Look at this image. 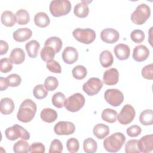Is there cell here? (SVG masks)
Returning a JSON list of instances; mask_svg holds the SVG:
<instances>
[{
	"mask_svg": "<svg viewBox=\"0 0 153 153\" xmlns=\"http://www.w3.org/2000/svg\"><path fill=\"white\" fill-rule=\"evenodd\" d=\"M36 112V103L31 99H27L21 103L17 114V118L22 123H28L34 118Z\"/></svg>",
	"mask_w": 153,
	"mask_h": 153,
	"instance_id": "6da1fadb",
	"label": "cell"
},
{
	"mask_svg": "<svg viewBox=\"0 0 153 153\" xmlns=\"http://www.w3.org/2000/svg\"><path fill=\"white\" fill-rule=\"evenodd\" d=\"M126 141L125 136L120 132H116L105 139L103 146L110 152H117L121 149Z\"/></svg>",
	"mask_w": 153,
	"mask_h": 153,
	"instance_id": "7a4b0ae2",
	"label": "cell"
},
{
	"mask_svg": "<svg viewBox=\"0 0 153 153\" xmlns=\"http://www.w3.org/2000/svg\"><path fill=\"white\" fill-rule=\"evenodd\" d=\"M49 9L51 14L56 17L68 14L71 10V4L68 0H54L51 1Z\"/></svg>",
	"mask_w": 153,
	"mask_h": 153,
	"instance_id": "3957f363",
	"label": "cell"
},
{
	"mask_svg": "<svg viewBox=\"0 0 153 153\" xmlns=\"http://www.w3.org/2000/svg\"><path fill=\"white\" fill-rule=\"evenodd\" d=\"M150 7L146 4L139 5L131 14V20L136 25H143L150 17Z\"/></svg>",
	"mask_w": 153,
	"mask_h": 153,
	"instance_id": "277c9868",
	"label": "cell"
},
{
	"mask_svg": "<svg viewBox=\"0 0 153 153\" xmlns=\"http://www.w3.org/2000/svg\"><path fill=\"white\" fill-rule=\"evenodd\" d=\"M84 104L85 97L84 96L79 93H76L66 99L64 106L68 111L75 112L81 109Z\"/></svg>",
	"mask_w": 153,
	"mask_h": 153,
	"instance_id": "5b68a950",
	"label": "cell"
},
{
	"mask_svg": "<svg viewBox=\"0 0 153 153\" xmlns=\"http://www.w3.org/2000/svg\"><path fill=\"white\" fill-rule=\"evenodd\" d=\"M5 134L6 137L10 140H15L19 137L27 140L30 138L29 133L19 124H14L12 127H8L5 131Z\"/></svg>",
	"mask_w": 153,
	"mask_h": 153,
	"instance_id": "8992f818",
	"label": "cell"
},
{
	"mask_svg": "<svg viewBox=\"0 0 153 153\" xmlns=\"http://www.w3.org/2000/svg\"><path fill=\"white\" fill-rule=\"evenodd\" d=\"M72 35L76 40L85 44H91L96 38L95 31L90 28H76L72 32Z\"/></svg>",
	"mask_w": 153,
	"mask_h": 153,
	"instance_id": "52a82bcc",
	"label": "cell"
},
{
	"mask_svg": "<svg viewBox=\"0 0 153 153\" xmlns=\"http://www.w3.org/2000/svg\"><path fill=\"white\" fill-rule=\"evenodd\" d=\"M105 100L112 106H120L124 100L123 93L118 89H108L104 93Z\"/></svg>",
	"mask_w": 153,
	"mask_h": 153,
	"instance_id": "ba28073f",
	"label": "cell"
},
{
	"mask_svg": "<svg viewBox=\"0 0 153 153\" xmlns=\"http://www.w3.org/2000/svg\"><path fill=\"white\" fill-rule=\"evenodd\" d=\"M136 112L134 108L129 104H126L123 106L120 114L117 115L118 122L123 125L130 123L134 118Z\"/></svg>",
	"mask_w": 153,
	"mask_h": 153,
	"instance_id": "9c48e42d",
	"label": "cell"
},
{
	"mask_svg": "<svg viewBox=\"0 0 153 153\" xmlns=\"http://www.w3.org/2000/svg\"><path fill=\"white\" fill-rule=\"evenodd\" d=\"M103 87L102 81L98 78H91L82 86L83 91L88 96L97 94Z\"/></svg>",
	"mask_w": 153,
	"mask_h": 153,
	"instance_id": "30bf717a",
	"label": "cell"
},
{
	"mask_svg": "<svg viewBox=\"0 0 153 153\" xmlns=\"http://www.w3.org/2000/svg\"><path fill=\"white\" fill-rule=\"evenodd\" d=\"M75 130V126L70 121H59L54 127V131L57 135H70Z\"/></svg>",
	"mask_w": 153,
	"mask_h": 153,
	"instance_id": "8fae6325",
	"label": "cell"
},
{
	"mask_svg": "<svg viewBox=\"0 0 153 153\" xmlns=\"http://www.w3.org/2000/svg\"><path fill=\"white\" fill-rule=\"evenodd\" d=\"M120 38L119 32L113 28H106L102 30L100 38L108 44H114L118 41Z\"/></svg>",
	"mask_w": 153,
	"mask_h": 153,
	"instance_id": "7c38bea8",
	"label": "cell"
},
{
	"mask_svg": "<svg viewBox=\"0 0 153 153\" xmlns=\"http://www.w3.org/2000/svg\"><path fill=\"white\" fill-rule=\"evenodd\" d=\"M62 57L65 63L73 64L78 59V53L76 49L73 47H66L62 52Z\"/></svg>",
	"mask_w": 153,
	"mask_h": 153,
	"instance_id": "4fadbf2b",
	"label": "cell"
},
{
	"mask_svg": "<svg viewBox=\"0 0 153 153\" xmlns=\"http://www.w3.org/2000/svg\"><path fill=\"white\" fill-rule=\"evenodd\" d=\"M138 148L140 152L148 153L153 149V135H145L138 140Z\"/></svg>",
	"mask_w": 153,
	"mask_h": 153,
	"instance_id": "5bb4252c",
	"label": "cell"
},
{
	"mask_svg": "<svg viewBox=\"0 0 153 153\" xmlns=\"http://www.w3.org/2000/svg\"><path fill=\"white\" fill-rule=\"evenodd\" d=\"M119 79V72L115 68H110L106 70L103 76L104 84L108 85H114L118 83Z\"/></svg>",
	"mask_w": 153,
	"mask_h": 153,
	"instance_id": "9a60e30c",
	"label": "cell"
},
{
	"mask_svg": "<svg viewBox=\"0 0 153 153\" xmlns=\"http://www.w3.org/2000/svg\"><path fill=\"white\" fill-rule=\"evenodd\" d=\"M149 55V49L144 45H139L134 47L133 53V59L138 62L145 60Z\"/></svg>",
	"mask_w": 153,
	"mask_h": 153,
	"instance_id": "2e32d148",
	"label": "cell"
},
{
	"mask_svg": "<svg viewBox=\"0 0 153 153\" xmlns=\"http://www.w3.org/2000/svg\"><path fill=\"white\" fill-rule=\"evenodd\" d=\"M114 52L118 59L124 60L129 57L130 54V49L127 44H118L114 47Z\"/></svg>",
	"mask_w": 153,
	"mask_h": 153,
	"instance_id": "e0dca14e",
	"label": "cell"
},
{
	"mask_svg": "<svg viewBox=\"0 0 153 153\" xmlns=\"http://www.w3.org/2000/svg\"><path fill=\"white\" fill-rule=\"evenodd\" d=\"M32 35V30L27 28H19L14 32L13 36L15 41L20 42H25L29 39Z\"/></svg>",
	"mask_w": 153,
	"mask_h": 153,
	"instance_id": "ac0fdd59",
	"label": "cell"
},
{
	"mask_svg": "<svg viewBox=\"0 0 153 153\" xmlns=\"http://www.w3.org/2000/svg\"><path fill=\"white\" fill-rule=\"evenodd\" d=\"M90 1H82L75 5L74 9V14L79 18L86 17L89 13V8L88 6V3Z\"/></svg>",
	"mask_w": 153,
	"mask_h": 153,
	"instance_id": "d6986e66",
	"label": "cell"
},
{
	"mask_svg": "<svg viewBox=\"0 0 153 153\" xmlns=\"http://www.w3.org/2000/svg\"><path fill=\"white\" fill-rule=\"evenodd\" d=\"M14 109V103L11 99L5 97L1 99L0 102V111L2 114H10L13 112Z\"/></svg>",
	"mask_w": 153,
	"mask_h": 153,
	"instance_id": "ffe728a7",
	"label": "cell"
},
{
	"mask_svg": "<svg viewBox=\"0 0 153 153\" xmlns=\"http://www.w3.org/2000/svg\"><path fill=\"white\" fill-rule=\"evenodd\" d=\"M40 117L44 121L51 123L55 121L57 118V113L55 110L47 108L41 111Z\"/></svg>",
	"mask_w": 153,
	"mask_h": 153,
	"instance_id": "44dd1931",
	"label": "cell"
},
{
	"mask_svg": "<svg viewBox=\"0 0 153 153\" xmlns=\"http://www.w3.org/2000/svg\"><path fill=\"white\" fill-rule=\"evenodd\" d=\"M10 59L14 64H21L25 59V53L22 48H15L11 51L10 55Z\"/></svg>",
	"mask_w": 153,
	"mask_h": 153,
	"instance_id": "7402d4cb",
	"label": "cell"
},
{
	"mask_svg": "<svg viewBox=\"0 0 153 153\" xmlns=\"http://www.w3.org/2000/svg\"><path fill=\"white\" fill-rule=\"evenodd\" d=\"M1 23L7 27H11L14 26L16 22V16L14 13L9 10L4 11L1 16Z\"/></svg>",
	"mask_w": 153,
	"mask_h": 153,
	"instance_id": "603a6c76",
	"label": "cell"
},
{
	"mask_svg": "<svg viewBox=\"0 0 153 153\" xmlns=\"http://www.w3.org/2000/svg\"><path fill=\"white\" fill-rule=\"evenodd\" d=\"M40 44L36 40H31L27 42L25 45V48L27 54L30 58H35L38 56Z\"/></svg>",
	"mask_w": 153,
	"mask_h": 153,
	"instance_id": "cb8c5ba5",
	"label": "cell"
},
{
	"mask_svg": "<svg viewBox=\"0 0 153 153\" xmlns=\"http://www.w3.org/2000/svg\"><path fill=\"white\" fill-rule=\"evenodd\" d=\"M94 135L99 139H102L108 135L109 133V128L104 124H96L93 130Z\"/></svg>",
	"mask_w": 153,
	"mask_h": 153,
	"instance_id": "d4e9b609",
	"label": "cell"
},
{
	"mask_svg": "<svg viewBox=\"0 0 153 153\" xmlns=\"http://www.w3.org/2000/svg\"><path fill=\"white\" fill-rule=\"evenodd\" d=\"M35 24L39 27H47L50 22L48 16L44 12H39L34 17Z\"/></svg>",
	"mask_w": 153,
	"mask_h": 153,
	"instance_id": "484cf974",
	"label": "cell"
},
{
	"mask_svg": "<svg viewBox=\"0 0 153 153\" xmlns=\"http://www.w3.org/2000/svg\"><path fill=\"white\" fill-rule=\"evenodd\" d=\"M99 60L101 65L103 68L110 67L114 62V57L109 50H103L100 54Z\"/></svg>",
	"mask_w": 153,
	"mask_h": 153,
	"instance_id": "4316f807",
	"label": "cell"
},
{
	"mask_svg": "<svg viewBox=\"0 0 153 153\" xmlns=\"http://www.w3.org/2000/svg\"><path fill=\"white\" fill-rule=\"evenodd\" d=\"M63 43L61 39L57 36H51L48 38L44 43V46H49L53 48L56 53H59L62 48Z\"/></svg>",
	"mask_w": 153,
	"mask_h": 153,
	"instance_id": "83f0119b",
	"label": "cell"
},
{
	"mask_svg": "<svg viewBox=\"0 0 153 153\" xmlns=\"http://www.w3.org/2000/svg\"><path fill=\"white\" fill-rule=\"evenodd\" d=\"M117 115L118 114L117 111L110 108L105 109L101 114L102 120L109 123H113L117 121Z\"/></svg>",
	"mask_w": 153,
	"mask_h": 153,
	"instance_id": "f1b7e54d",
	"label": "cell"
},
{
	"mask_svg": "<svg viewBox=\"0 0 153 153\" xmlns=\"http://www.w3.org/2000/svg\"><path fill=\"white\" fill-rule=\"evenodd\" d=\"M140 123L144 126L152 125L153 123V112L151 109L143 111L139 116Z\"/></svg>",
	"mask_w": 153,
	"mask_h": 153,
	"instance_id": "f546056e",
	"label": "cell"
},
{
	"mask_svg": "<svg viewBox=\"0 0 153 153\" xmlns=\"http://www.w3.org/2000/svg\"><path fill=\"white\" fill-rule=\"evenodd\" d=\"M16 22L20 25H26L30 20V16L27 11L24 9H20L18 10L16 14Z\"/></svg>",
	"mask_w": 153,
	"mask_h": 153,
	"instance_id": "4dcf8cb0",
	"label": "cell"
},
{
	"mask_svg": "<svg viewBox=\"0 0 153 153\" xmlns=\"http://www.w3.org/2000/svg\"><path fill=\"white\" fill-rule=\"evenodd\" d=\"M55 54L56 53L53 48L49 46H44L40 52V56L42 60L46 62L53 60Z\"/></svg>",
	"mask_w": 153,
	"mask_h": 153,
	"instance_id": "1f68e13d",
	"label": "cell"
},
{
	"mask_svg": "<svg viewBox=\"0 0 153 153\" xmlns=\"http://www.w3.org/2000/svg\"><path fill=\"white\" fill-rule=\"evenodd\" d=\"M97 142L91 137H88L84 140L83 149L87 153H93L97 151Z\"/></svg>",
	"mask_w": 153,
	"mask_h": 153,
	"instance_id": "d6a6232c",
	"label": "cell"
},
{
	"mask_svg": "<svg viewBox=\"0 0 153 153\" xmlns=\"http://www.w3.org/2000/svg\"><path fill=\"white\" fill-rule=\"evenodd\" d=\"M29 149L30 146L26 140H19L13 145V151L16 153H26Z\"/></svg>",
	"mask_w": 153,
	"mask_h": 153,
	"instance_id": "836d02e7",
	"label": "cell"
},
{
	"mask_svg": "<svg viewBox=\"0 0 153 153\" xmlns=\"http://www.w3.org/2000/svg\"><path fill=\"white\" fill-rule=\"evenodd\" d=\"M66 100L65 96L62 92L56 93L52 97L51 101L53 105L58 108H62L65 105Z\"/></svg>",
	"mask_w": 153,
	"mask_h": 153,
	"instance_id": "e575fe53",
	"label": "cell"
},
{
	"mask_svg": "<svg viewBox=\"0 0 153 153\" xmlns=\"http://www.w3.org/2000/svg\"><path fill=\"white\" fill-rule=\"evenodd\" d=\"M72 73L74 78L80 80L84 79L86 76L87 71L84 66L77 65L73 68Z\"/></svg>",
	"mask_w": 153,
	"mask_h": 153,
	"instance_id": "d590c367",
	"label": "cell"
},
{
	"mask_svg": "<svg viewBox=\"0 0 153 153\" xmlns=\"http://www.w3.org/2000/svg\"><path fill=\"white\" fill-rule=\"evenodd\" d=\"M33 94L36 99H42L47 96L48 90L42 84H38L34 87L33 90Z\"/></svg>",
	"mask_w": 153,
	"mask_h": 153,
	"instance_id": "8d00e7d4",
	"label": "cell"
},
{
	"mask_svg": "<svg viewBox=\"0 0 153 153\" xmlns=\"http://www.w3.org/2000/svg\"><path fill=\"white\" fill-rule=\"evenodd\" d=\"M59 85L57 79L52 76H49L45 79L44 87L48 91H53L56 90Z\"/></svg>",
	"mask_w": 153,
	"mask_h": 153,
	"instance_id": "74e56055",
	"label": "cell"
},
{
	"mask_svg": "<svg viewBox=\"0 0 153 153\" xmlns=\"http://www.w3.org/2000/svg\"><path fill=\"white\" fill-rule=\"evenodd\" d=\"M125 152L126 153H139L138 140L131 139L128 140L125 145Z\"/></svg>",
	"mask_w": 153,
	"mask_h": 153,
	"instance_id": "f35d334b",
	"label": "cell"
},
{
	"mask_svg": "<svg viewBox=\"0 0 153 153\" xmlns=\"http://www.w3.org/2000/svg\"><path fill=\"white\" fill-rule=\"evenodd\" d=\"M66 148L68 151L71 153L78 152L79 148V143L78 140L75 137L69 139L66 142Z\"/></svg>",
	"mask_w": 153,
	"mask_h": 153,
	"instance_id": "ab89813d",
	"label": "cell"
},
{
	"mask_svg": "<svg viewBox=\"0 0 153 153\" xmlns=\"http://www.w3.org/2000/svg\"><path fill=\"white\" fill-rule=\"evenodd\" d=\"M13 69V62L8 58H2L0 60V70L2 73H7Z\"/></svg>",
	"mask_w": 153,
	"mask_h": 153,
	"instance_id": "60d3db41",
	"label": "cell"
},
{
	"mask_svg": "<svg viewBox=\"0 0 153 153\" xmlns=\"http://www.w3.org/2000/svg\"><path fill=\"white\" fill-rule=\"evenodd\" d=\"M130 38L134 42L141 43L145 39V33L142 30L135 29L131 32Z\"/></svg>",
	"mask_w": 153,
	"mask_h": 153,
	"instance_id": "b9f144b4",
	"label": "cell"
},
{
	"mask_svg": "<svg viewBox=\"0 0 153 153\" xmlns=\"http://www.w3.org/2000/svg\"><path fill=\"white\" fill-rule=\"evenodd\" d=\"M6 78L8 82V86L11 87H17L22 82L21 77L19 75L16 74H11L8 75Z\"/></svg>",
	"mask_w": 153,
	"mask_h": 153,
	"instance_id": "7bdbcfd3",
	"label": "cell"
},
{
	"mask_svg": "<svg viewBox=\"0 0 153 153\" xmlns=\"http://www.w3.org/2000/svg\"><path fill=\"white\" fill-rule=\"evenodd\" d=\"M47 68L51 72L56 74H60L62 72V68L59 62L56 60H51L47 62Z\"/></svg>",
	"mask_w": 153,
	"mask_h": 153,
	"instance_id": "ee69618b",
	"label": "cell"
},
{
	"mask_svg": "<svg viewBox=\"0 0 153 153\" xmlns=\"http://www.w3.org/2000/svg\"><path fill=\"white\" fill-rule=\"evenodd\" d=\"M63 145L62 142L58 139H54L50 146L49 153H54V152H62L63 151Z\"/></svg>",
	"mask_w": 153,
	"mask_h": 153,
	"instance_id": "f6af8a7d",
	"label": "cell"
},
{
	"mask_svg": "<svg viewBox=\"0 0 153 153\" xmlns=\"http://www.w3.org/2000/svg\"><path fill=\"white\" fill-rule=\"evenodd\" d=\"M142 76L149 80H152L153 79V65L151 63L149 65H146L142 69Z\"/></svg>",
	"mask_w": 153,
	"mask_h": 153,
	"instance_id": "bcb514c9",
	"label": "cell"
},
{
	"mask_svg": "<svg viewBox=\"0 0 153 153\" xmlns=\"http://www.w3.org/2000/svg\"><path fill=\"white\" fill-rule=\"evenodd\" d=\"M142 131V129L140 126L137 125H133L127 129V133L128 136L131 137L138 136Z\"/></svg>",
	"mask_w": 153,
	"mask_h": 153,
	"instance_id": "7dc6e473",
	"label": "cell"
},
{
	"mask_svg": "<svg viewBox=\"0 0 153 153\" xmlns=\"http://www.w3.org/2000/svg\"><path fill=\"white\" fill-rule=\"evenodd\" d=\"M45 146L41 142H34L32 143L30 146L29 152L31 153L34 152H41L44 153L45 152Z\"/></svg>",
	"mask_w": 153,
	"mask_h": 153,
	"instance_id": "c3c4849f",
	"label": "cell"
},
{
	"mask_svg": "<svg viewBox=\"0 0 153 153\" xmlns=\"http://www.w3.org/2000/svg\"><path fill=\"white\" fill-rule=\"evenodd\" d=\"M8 50V43L4 40H1L0 41V54L3 55L7 53Z\"/></svg>",
	"mask_w": 153,
	"mask_h": 153,
	"instance_id": "681fc988",
	"label": "cell"
},
{
	"mask_svg": "<svg viewBox=\"0 0 153 153\" xmlns=\"http://www.w3.org/2000/svg\"><path fill=\"white\" fill-rule=\"evenodd\" d=\"M8 82L6 78L0 77V90L1 91H3L6 90L8 87Z\"/></svg>",
	"mask_w": 153,
	"mask_h": 153,
	"instance_id": "f907efd6",
	"label": "cell"
}]
</instances>
